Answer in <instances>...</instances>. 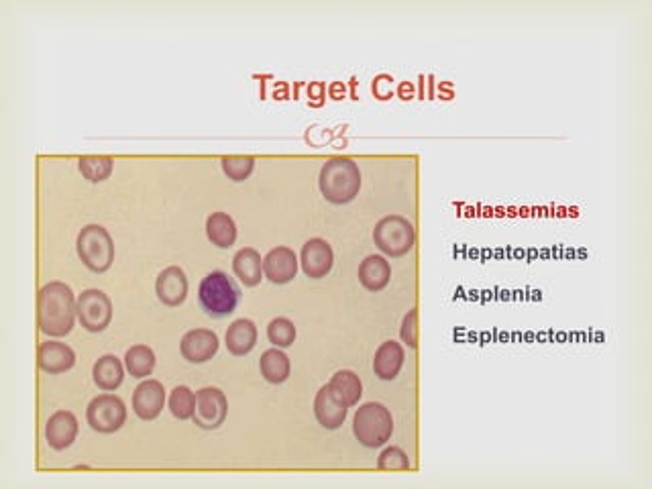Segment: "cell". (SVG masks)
I'll return each instance as SVG.
<instances>
[{
  "mask_svg": "<svg viewBox=\"0 0 652 489\" xmlns=\"http://www.w3.org/2000/svg\"><path fill=\"white\" fill-rule=\"evenodd\" d=\"M78 317V300L64 282H49L37 296V325L47 337H66Z\"/></svg>",
  "mask_w": 652,
  "mask_h": 489,
  "instance_id": "6da1fadb",
  "label": "cell"
},
{
  "mask_svg": "<svg viewBox=\"0 0 652 489\" xmlns=\"http://www.w3.org/2000/svg\"><path fill=\"white\" fill-rule=\"evenodd\" d=\"M320 192L331 204H349L361 188V172L353 159L333 157L322 165L318 176Z\"/></svg>",
  "mask_w": 652,
  "mask_h": 489,
  "instance_id": "7a4b0ae2",
  "label": "cell"
},
{
  "mask_svg": "<svg viewBox=\"0 0 652 489\" xmlns=\"http://www.w3.org/2000/svg\"><path fill=\"white\" fill-rule=\"evenodd\" d=\"M198 302L210 318H224L239 306L241 290L224 271H213L200 282Z\"/></svg>",
  "mask_w": 652,
  "mask_h": 489,
  "instance_id": "3957f363",
  "label": "cell"
},
{
  "mask_svg": "<svg viewBox=\"0 0 652 489\" xmlns=\"http://www.w3.org/2000/svg\"><path fill=\"white\" fill-rule=\"evenodd\" d=\"M353 432L357 440L367 449L383 446L394 432V418L383 404L367 402L359 406L353 418Z\"/></svg>",
  "mask_w": 652,
  "mask_h": 489,
  "instance_id": "277c9868",
  "label": "cell"
},
{
  "mask_svg": "<svg viewBox=\"0 0 652 489\" xmlns=\"http://www.w3.org/2000/svg\"><path fill=\"white\" fill-rule=\"evenodd\" d=\"M76 247H78L82 263L94 274H104L115 261V243H112L109 230L101 225L84 227Z\"/></svg>",
  "mask_w": 652,
  "mask_h": 489,
  "instance_id": "5b68a950",
  "label": "cell"
},
{
  "mask_svg": "<svg viewBox=\"0 0 652 489\" xmlns=\"http://www.w3.org/2000/svg\"><path fill=\"white\" fill-rule=\"evenodd\" d=\"M374 241L377 249L388 257H402L410 253L414 243H416V230L412 222L404 216L390 214L377 222L374 228Z\"/></svg>",
  "mask_w": 652,
  "mask_h": 489,
  "instance_id": "8992f818",
  "label": "cell"
},
{
  "mask_svg": "<svg viewBox=\"0 0 652 489\" xmlns=\"http://www.w3.org/2000/svg\"><path fill=\"white\" fill-rule=\"evenodd\" d=\"M86 421L93 426V430L110 435V432L121 429L125 421H127V408H125V402L118 396L102 394L88 404Z\"/></svg>",
  "mask_w": 652,
  "mask_h": 489,
  "instance_id": "52a82bcc",
  "label": "cell"
},
{
  "mask_svg": "<svg viewBox=\"0 0 652 489\" xmlns=\"http://www.w3.org/2000/svg\"><path fill=\"white\" fill-rule=\"evenodd\" d=\"M227 396L219 388H202L196 391L192 421L202 430H214L227 418Z\"/></svg>",
  "mask_w": 652,
  "mask_h": 489,
  "instance_id": "ba28073f",
  "label": "cell"
},
{
  "mask_svg": "<svg viewBox=\"0 0 652 489\" xmlns=\"http://www.w3.org/2000/svg\"><path fill=\"white\" fill-rule=\"evenodd\" d=\"M78 320L88 333H102L112 320V304L101 290H84L78 296Z\"/></svg>",
  "mask_w": 652,
  "mask_h": 489,
  "instance_id": "9c48e42d",
  "label": "cell"
},
{
  "mask_svg": "<svg viewBox=\"0 0 652 489\" xmlns=\"http://www.w3.org/2000/svg\"><path fill=\"white\" fill-rule=\"evenodd\" d=\"M181 357L190 363H206L219 351V337L208 328H194L180 342Z\"/></svg>",
  "mask_w": 652,
  "mask_h": 489,
  "instance_id": "30bf717a",
  "label": "cell"
},
{
  "mask_svg": "<svg viewBox=\"0 0 652 489\" xmlns=\"http://www.w3.org/2000/svg\"><path fill=\"white\" fill-rule=\"evenodd\" d=\"M300 263H302V269L308 277L312 279L326 277L331 274L334 263L333 247L325 239H310L302 247Z\"/></svg>",
  "mask_w": 652,
  "mask_h": 489,
  "instance_id": "8fae6325",
  "label": "cell"
},
{
  "mask_svg": "<svg viewBox=\"0 0 652 489\" xmlns=\"http://www.w3.org/2000/svg\"><path fill=\"white\" fill-rule=\"evenodd\" d=\"M165 404V389L157 380L139 383L133 394V410L141 421H156Z\"/></svg>",
  "mask_w": 652,
  "mask_h": 489,
  "instance_id": "7c38bea8",
  "label": "cell"
},
{
  "mask_svg": "<svg viewBox=\"0 0 652 489\" xmlns=\"http://www.w3.org/2000/svg\"><path fill=\"white\" fill-rule=\"evenodd\" d=\"M298 274V257L290 247H276L263 257V276L271 284H287Z\"/></svg>",
  "mask_w": 652,
  "mask_h": 489,
  "instance_id": "4fadbf2b",
  "label": "cell"
},
{
  "mask_svg": "<svg viewBox=\"0 0 652 489\" xmlns=\"http://www.w3.org/2000/svg\"><path fill=\"white\" fill-rule=\"evenodd\" d=\"M349 406H345L339 397H336L331 388L325 386L314 397V416H317L318 424L326 430H336L341 429L342 422L347 421Z\"/></svg>",
  "mask_w": 652,
  "mask_h": 489,
  "instance_id": "5bb4252c",
  "label": "cell"
},
{
  "mask_svg": "<svg viewBox=\"0 0 652 489\" xmlns=\"http://www.w3.org/2000/svg\"><path fill=\"white\" fill-rule=\"evenodd\" d=\"M78 437V421L72 412L60 410L45 424V440L53 451H64Z\"/></svg>",
  "mask_w": 652,
  "mask_h": 489,
  "instance_id": "9a60e30c",
  "label": "cell"
},
{
  "mask_svg": "<svg viewBox=\"0 0 652 489\" xmlns=\"http://www.w3.org/2000/svg\"><path fill=\"white\" fill-rule=\"evenodd\" d=\"M156 292L161 304L180 306L188 296V277L184 269H180L178 265L165 268L157 277Z\"/></svg>",
  "mask_w": 652,
  "mask_h": 489,
  "instance_id": "2e32d148",
  "label": "cell"
},
{
  "mask_svg": "<svg viewBox=\"0 0 652 489\" xmlns=\"http://www.w3.org/2000/svg\"><path fill=\"white\" fill-rule=\"evenodd\" d=\"M37 361L39 367L44 369L45 373H64L74 367L76 353L66 345V342L47 341L41 342Z\"/></svg>",
  "mask_w": 652,
  "mask_h": 489,
  "instance_id": "e0dca14e",
  "label": "cell"
},
{
  "mask_svg": "<svg viewBox=\"0 0 652 489\" xmlns=\"http://www.w3.org/2000/svg\"><path fill=\"white\" fill-rule=\"evenodd\" d=\"M404 361H406V355H404L402 345L396 341H385L375 351L374 372L377 377H380V380L391 381V380H396L399 372H402Z\"/></svg>",
  "mask_w": 652,
  "mask_h": 489,
  "instance_id": "ac0fdd59",
  "label": "cell"
},
{
  "mask_svg": "<svg viewBox=\"0 0 652 489\" xmlns=\"http://www.w3.org/2000/svg\"><path fill=\"white\" fill-rule=\"evenodd\" d=\"M224 341H227V349L230 355H235V357H245V355H249L257 345V326L254 320L249 318L235 320V323L229 326L227 334H224Z\"/></svg>",
  "mask_w": 652,
  "mask_h": 489,
  "instance_id": "d6986e66",
  "label": "cell"
},
{
  "mask_svg": "<svg viewBox=\"0 0 652 489\" xmlns=\"http://www.w3.org/2000/svg\"><path fill=\"white\" fill-rule=\"evenodd\" d=\"M233 271L247 288H255L263 277V260L254 247H245L233 257Z\"/></svg>",
  "mask_w": 652,
  "mask_h": 489,
  "instance_id": "ffe728a7",
  "label": "cell"
},
{
  "mask_svg": "<svg viewBox=\"0 0 652 489\" xmlns=\"http://www.w3.org/2000/svg\"><path fill=\"white\" fill-rule=\"evenodd\" d=\"M391 268L390 261L382 255H369L359 265V282L369 292H382L390 284Z\"/></svg>",
  "mask_w": 652,
  "mask_h": 489,
  "instance_id": "44dd1931",
  "label": "cell"
},
{
  "mask_svg": "<svg viewBox=\"0 0 652 489\" xmlns=\"http://www.w3.org/2000/svg\"><path fill=\"white\" fill-rule=\"evenodd\" d=\"M328 388H331L333 394L339 397V400L345 404V406H357L361 400L363 386L359 375L355 372H349V369H342V372H336L331 381H328Z\"/></svg>",
  "mask_w": 652,
  "mask_h": 489,
  "instance_id": "7402d4cb",
  "label": "cell"
},
{
  "mask_svg": "<svg viewBox=\"0 0 652 489\" xmlns=\"http://www.w3.org/2000/svg\"><path fill=\"white\" fill-rule=\"evenodd\" d=\"M93 377L96 386L104 391H115L117 388H121L125 380V367L121 359H117L115 355H104L94 363Z\"/></svg>",
  "mask_w": 652,
  "mask_h": 489,
  "instance_id": "603a6c76",
  "label": "cell"
},
{
  "mask_svg": "<svg viewBox=\"0 0 652 489\" xmlns=\"http://www.w3.org/2000/svg\"><path fill=\"white\" fill-rule=\"evenodd\" d=\"M206 235L221 249L233 247L237 241V225L227 212H214L206 220Z\"/></svg>",
  "mask_w": 652,
  "mask_h": 489,
  "instance_id": "cb8c5ba5",
  "label": "cell"
},
{
  "mask_svg": "<svg viewBox=\"0 0 652 489\" xmlns=\"http://www.w3.org/2000/svg\"><path fill=\"white\" fill-rule=\"evenodd\" d=\"M259 369H262V375L270 383H284L292 372V363L287 359V355L279 349H270L262 355L259 359Z\"/></svg>",
  "mask_w": 652,
  "mask_h": 489,
  "instance_id": "d4e9b609",
  "label": "cell"
},
{
  "mask_svg": "<svg viewBox=\"0 0 652 489\" xmlns=\"http://www.w3.org/2000/svg\"><path fill=\"white\" fill-rule=\"evenodd\" d=\"M125 365H127V372L133 377L143 380V377L151 375L153 369H156V353L147 345H135L125 355Z\"/></svg>",
  "mask_w": 652,
  "mask_h": 489,
  "instance_id": "484cf974",
  "label": "cell"
},
{
  "mask_svg": "<svg viewBox=\"0 0 652 489\" xmlns=\"http://www.w3.org/2000/svg\"><path fill=\"white\" fill-rule=\"evenodd\" d=\"M112 165H115V162H112V157L107 156H84L78 159L82 176L90 181H94V184L104 181L110 176Z\"/></svg>",
  "mask_w": 652,
  "mask_h": 489,
  "instance_id": "4316f807",
  "label": "cell"
},
{
  "mask_svg": "<svg viewBox=\"0 0 652 489\" xmlns=\"http://www.w3.org/2000/svg\"><path fill=\"white\" fill-rule=\"evenodd\" d=\"M194 404H196V394L186 386H178L172 389L170 394V410L175 418L180 421H188V418L194 416Z\"/></svg>",
  "mask_w": 652,
  "mask_h": 489,
  "instance_id": "83f0119b",
  "label": "cell"
},
{
  "mask_svg": "<svg viewBox=\"0 0 652 489\" xmlns=\"http://www.w3.org/2000/svg\"><path fill=\"white\" fill-rule=\"evenodd\" d=\"M222 172L233 181L247 180L255 170V159L249 156H229L222 157Z\"/></svg>",
  "mask_w": 652,
  "mask_h": 489,
  "instance_id": "f1b7e54d",
  "label": "cell"
},
{
  "mask_svg": "<svg viewBox=\"0 0 652 489\" xmlns=\"http://www.w3.org/2000/svg\"><path fill=\"white\" fill-rule=\"evenodd\" d=\"M268 339L273 347H290L296 341V326L287 318H273L268 326Z\"/></svg>",
  "mask_w": 652,
  "mask_h": 489,
  "instance_id": "f546056e",
  "label": "cell"
},
{
  "mask_svg": "<svg viewBox=\"0 0 652 489\" xmlns=\"http://www.w3.org/2000/svg\"><path fill=\"white\" fill-rule=\"evenodd\" d=\"M377 467H380L382 471H408L410 461L408 455H406L399 446H390V449H385L380 459H377Z\"/></svg>",
  "mask_w": 652,
  "mask_h": 489,
  "instance_id": "4dcf8cb0",
  "label": "cell"
},
{
  "mask_svg": "<svg viewBox=\"0 0 652 489\" xmlns=\"http://www.w3.org/2000/svg\"><path fill=\"white\" fill-rule=\"evenodd\" d=\"M399 334H402V341L410 349L418 347V309H412L408 314H406Z\"/></svg>",
  "mask_w": 652,
  "mask_h": 489,
  "instance_id": "1f68e13d",
  "label": "cell"
},
{
  "mask_svg": "<svg viewBox=\"0 0 652 489\" xmlns=\"http://www.w3.org/2000/svg\"><path fill=\"white\" fill-rule=\"evenodd\" d=\"M391 82H394V78H391V76H388V74L377 76V78L374 80V86H371V88H374V94H375L377 100H390V98H391Z\"/></svg>",
  "mask_w": 652,
  "mask_h": 489,
  "instance_id": "d6a6232c",
  "label": "cell"
},
{
  "mask_svg": "<svg viewBox=\"0 0 652 489\" xmlns=\"http://www.w3.org/2000/svg\"><path fill=\"white\" fill-rule=\"evenodd\" d=\"M398 94H399V98H402V100H412V98H414V86L410 82H402V84H399Z\"/></svg>",
  "mask_w": 652,
  "mask_h": 489,
  "instance_id": "836d02e7",
  "label": "cell"
},
{
  "mask_svg": "<svg viewBox=\"0 0 652 489\" xmlns=\"http://www.w3.org/2000/svg\"><path fill=\"white\" fill-rule=\"evenodd\" d=\"M308 92H310V96L318 98V107H320L322 98H325V84H320V82L310 84V90H308Z\"/></svg>",
  "mask_w": 652,
  "mask_h": 489,
  "instance_id": "e575fe53",
  "label": "cell"
},
{
  "mask_svg": "<svg viewBox=\"0 0 652 489\" xmlns=\"http://www.w3.org/2000/svg\"><path fill=\"white\" fill-rule=\"evenodd\" d=\"M328 92H331V98H334V100H341V98L345 96V86L336 82L331 88H328Z\"/></svg>",
  "mask_w": 652,
  "mask_h": 489,
  "instance_id": "d590c367",
  "label": "cell"
}]
</instances>
